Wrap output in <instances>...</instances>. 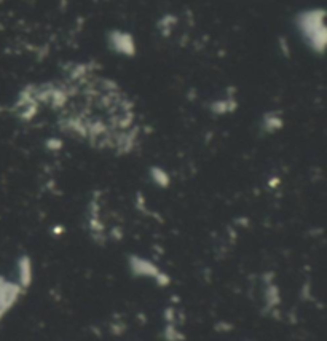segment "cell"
I'll return each instance as SVG.
<instances>
[{"label": "cell", "instance_id": "1", "mask_svg": "<svg viewBox=\"0 0 327 341\" xmlns=\"http://www.w3.org/2000/svg\"><path fill=\"white\" fill-rule=\"evenodd\" d=\"M38 99L66 134L97 148L126 152L141 134L129 96L113 80L93 71L73 69L47 85Z\"/></svg>", "mask_w": 327, "mask_h": 341}]
</instances>
